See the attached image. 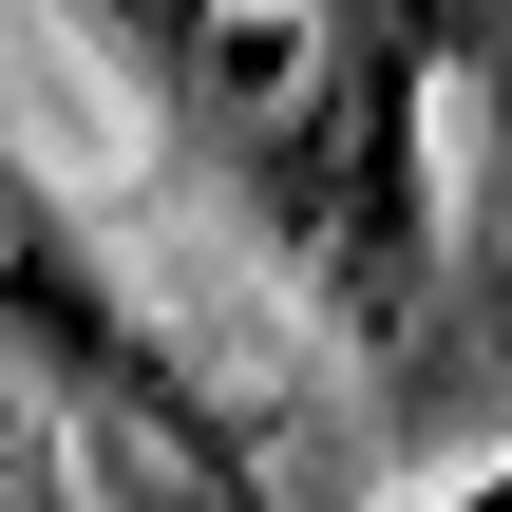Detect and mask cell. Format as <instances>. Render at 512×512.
<instances>
[{"label":"cell","instance_id":"cell-1","mask_svg":"<svg viewBox=\"0 0 512 512\" xmlns=\"http://www.w3.org/2000/svg\"><path fill=\"white\" fill-rule=\"evenodd\" d=\"M0 361L95 418L114 512H247V437H266V418H228V380H209L190 323L133 285V247H114L57 171H19V152H0Z\"/></svg>","mask_w":512,"mask_h":512},{"label":"cell","instance_id":"cell-2","mask_svg":"<svg viewBox=\"0 0 512 512\" xmlns=\"http://www.w3.org/2000/svg\"><path fill=\"white\" fill-rule=\"evenodd\" d=\"M76 19H95V38H114L228 171H247V152H285L304 95L342 76V19H361V0H76Z\"/></svg>","mask_w":512,"mask_h":512},{"label":"cell","instance_id":"cell-3","mask_svg":"<svg viewBox=\"0 0 512 512\" xmlns=\"http://www.w3.org/2000/svg\"><path fill=\"white\" fill-rule=\"evenodd\" d=\"M437 512H512V456H475V475H456V494H437Z\"/></svg>","mask_w":512,"mask_h":512}]
</instances>
